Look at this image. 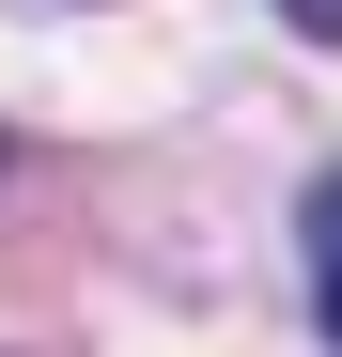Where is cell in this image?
<instances>
[{
    "mask_svg": "<svg viewBox=\"0 0 342 357\" xmlns=\"http://www.w3.org/2000/svg\"><path fill=\"white\" fill-rule=\"evenodd\" d=\"M296 249H311V311H327V342H342V171L311 187V233H296Z\"/></svg>",
    "mask_w": 342,
    "mask_h": 357,
    "instance_id": "1",
    "label": "cell"
},
{
    "mask_svg": "<svg viewBox=\"0 0 342 357\" xmlns=\"http://www.w3.org/2000/svg\"><path fill=\"white\" fill-rule=\"evenodd\" d=\"M280 31H311V47H342V0H265Z\"/></svg>",
    "mask_w": 342,
    "mask_h": 357,
    "instance_id": "2",
    "label": "cell"
}]
</instances>
